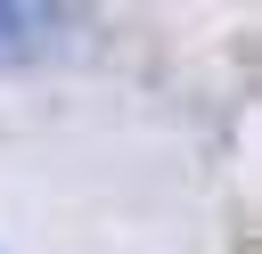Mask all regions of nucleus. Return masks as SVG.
Instances as JSON below:
<instances>
[{
	"mask_svg": "<svg viewBox=\"0 0 262 254\" xmlns=\"http://www.w3.org/2000/svg\"><path fill=\"white\" fill-rule=\"evenodd\" d=\"M33 49V16H25V0H0V66H16Z\"/></svg>",
	"mask_w": 262,
	"mask_h": 254,
	"instance_id": "1",
	"label": "nucleus"
}]
</instances>
